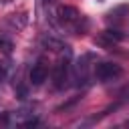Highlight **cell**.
Masks as SVG:
<instances>
[{
	"label": "cell",
	"mask_w": 129,
	"mask_h": 129,
	"mask_svg": "<svg viewBox=\"0 0 129 129\" xmlns=\"http://www.w3.org/2000/svg\"><path fill=\"white\" fill-rule=\"evenodd\" d=\"M121 75H123V69L117 62H99V64H95V77L101 83H109V81H113Z\"/></svg>",
	"instance_id": "cell-1"
},
{
	"label": "cell",
	"mask_w": 129,
	"mask_h": 129,
	"mask_svg": "<svg viewBox=\"0 0 129 129\" xmlns=\"http://www.w3.org/2000/svg\"><path fill=\"white\" fill-rule=\"evenodd\" d=\"M40 44H42V48H46V50H50V52H62V50H69V46H67L60 38H56L54 34H48V32H44V34L40 36Z\"/></svg>",
	"instance_id": "cell-2"
},
{
	"label": "cell",
	"mask_w": 129,
	"mask_h": 129,
	"mask_svg": "<svg viewBox=\"0 0 129 129\" xmlns=\"http://www.w3.org/2000/svg\"><path fill=\"white\" fill-rule=\"evenodd\" d=\"M56 16H58V18H60L64 24H73V22H77V20L81 18L79 10H77L75 6H69V4L58 6V8H56Z\"/></svg>",
	"instance_id": "cell-3"
},
{
	"label": "cell",
	"mask_w": 129,
	"mask_h": 129,
	"mask_svg": "<svg viewBox=\"0 0 129 129\" xmlns=\"http://www.w3.org/2000/svg\"><path fill=\"white\" fill-rule=\"evenodd\" d=\"M67 77H69V62H67V60H60V62L54 67V73H52L54 87H56V89H62V87H64Z\"/></svg>",
	"instance_id": "cell-4"
},
{
	"label": "cell",
	"mask_w": 129,
	"mask_h": 129,
	"mask_svg": "<svg viewBox=\"0 0 129 129\" xmlns=\"http://www.w3.org/2000/svg\"><path fill=\"white\" fill-rule=\"evenodd\" d=\"M46 77H48V71H46V67H44L42 62H38V64H34V67L30 69V83H32L34 87L42 85V83L46 81Z\"/></svg>",
	"instance_id": "cell-5"
},
{
	"label": "cell",
	"mask_w": 129,
	"mask_h": 129,
	"mask_svg": "<svg viewBox=\"0 0 129 129\" xmlns=\"http://www.w3.org/2000/svg\"><path fill=\"white\" fill-rule=\"evenodd\" d=\"M6 22L14 28V30H24L28 24V14L26 12H18V14H10L6 18Z\"/></svg>",
	"instance_id": "cell-6"
},
{
	"label": "cell",
	"mask_w": 129,
	"mask_h": 129,
	"mask_svg": "<svg viewBox=\"0 0 129 129\" xmlns=\"http://www.w3.org/2000/svg\"><path fill=\"white\" fill-rule=\"evenodd\" d=\"M95 44H99V46H105V48H113L117 42H115V40H113V38H111V36H109L105 30H103L101 34H97V36H95Z\"/></svg>",
	"instance_id": "cell-7"
},
{
	"label": "cell",
	"mask_w": 129,
	"mask_h": 129,
	"mask_svg": "<svg viewBox=\"0 0 129 129\" xmlns=\"http://www.w3.org/2000/svg\"><path fill=\"white\" fill-rule=\"evenodd\" d=\"M125 14H129V6H125V4H123V6L113 8V10L107 14V20H115V22H117V20H121Z\"/></svg>",
	"instance_id": "cell-8"
},
{
	"label": "cell",
	"mask_w": 129,
	"mask_h": 129,
	"mask_svg": "<svg viewBox=\"0 0 129 129\" xmlns=\"http://www.w3.org/2000/svg\"><path fill=\"white\" fill-rule=\"evenodd\" d=\"M105 32H107V34H109V36H111L115 42H119V40H123V38H125V34H123V32H119V30H113V28H109V30H105Z\"/></svg>",
	"instance_id": "cell-9"
},
{
	"label": "cell",
	"mask_w": 129,
	"mask_h": 129,
	"mask_svg": "<svg viewBox=\"0 0 129 129\" xmlns=\"http://www.w3.org/2000/svg\"><path fill=\"white\" fill-rule=\"evenodd\" d=\"M0 48H2V50H6V52H8V50H10V44H8V42H4V40H2V38H0Z\"/></svg>",
	"instance_id": "cell-10"
},
{
	"label": "cell",
	"mask_w": 129,
	"mask_h": 129,
	"mask_svg": "<svg viewBox=\"0 0 129 129\" xmlns=\"http://www.w3.org/2000/svg\"><path fill=\"white\" fill-rule=\"evenodd\" d=\"M0 123H2V125L8 123V113H2V115H0Z\"/></svg>",
	"instance_id": "cell-11"
},
{
	"label": "cell",
	"mask_w": 129,
	"mask_h": 129,
	"mask_svg": "<svg viewBox=\"0 0 129 129\" xmlns=\"http://www.w3.org/2000/svg\"><path fill=\"white\" fill-rule=\"evenodd\" d=\"M4 73H6V71H4V67H2V64H0V81H2V79H4Z\"/></svg>",
	"instance_id": "cell-12"
},
{
	"label": "cell",
	"mask_w": 129,
	"mask_h": 129,
	"mask_svg": "<svg viewBox=\"0 0 129 129\" xmlns=\"http://www.w3.org/2000/svg\"><path fill=\"white\" fill-rule=\"evenodd\" d=\"M40 2H42V4H52L54 0H40Z\"/></svg>",
	"instance_id": "cell-13"
}]
</instances>
